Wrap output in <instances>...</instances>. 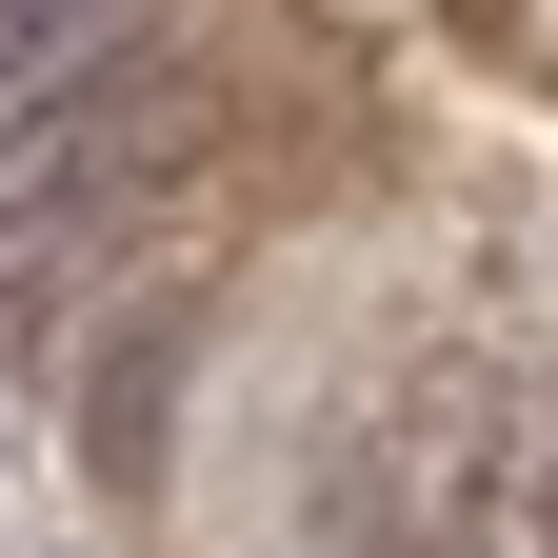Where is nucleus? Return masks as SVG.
Wrapping results in <instances>:
<instances>
[{
	"mask_svg": "<svg viewBox=\"0 0 558 558\" xmlns=\"http://www.w3.org/2000/svg\"><path fill=\"white\" fill-rule=\"evenodd\" d=\"M160 399H180V319H120L100 360H81V439H100V478H160Z\"/></svg>",
	"mask_w": 558,
	"mask_h": 558,
	"instance_id": "obj_1",
	"label": "nucleus"
},
{
	"mask_svg": "<svg viewBox=\"0 0 558 558\" xmlns=\"http://www.w3.org/2000/svg\"><path fill=\"white\" fill-rule=\"evenodd\" d=\"M81 40H100V0H0V120L81 81Z\"/></svg>",
	"mask_w": 558,
	"mask_h": 558,
	"instance_id": "obj_2",
	"label": "nucleus"
}]
</instances>
